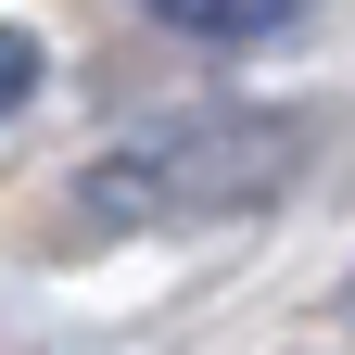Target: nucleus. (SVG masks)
<instances>
[{"instance_id": "3", "label": "nucleus", "mask_w": 355, "mask_h": 355, "mask_svg": "<svg viewBox=\"0 0 355 355\" xmlns=\"http://www.w3.org/2000/svg\"><path fill=\"white\" fill-rule=\"evenodd\" d=\"M26 89H38V38L0 26V114H26Z\"/></svg>"}, {"instance_id": "4", "label": "nucleus", "mask_w": 355, "mask_h": 355, "mask_svg": "<svg viewBox=\"0 0 355 355\" xmlns=\"http://www.w3.org/2000/svg\"><path fill=\"white\" fill-rule=\"evenodd\" d=\"M343 318H355V279H343Z\"/></svg>"}, {"instance_id": "1", "label": "nucleus", "mask_w": 355, "mask_h": 355, "mask_svg": "<svg viewBox=\"0 0 355 355\" xmlns=\"http://www.w3.org/2000/svg\"><path fill=\"white\" fill-rule=\"evenodd\" d=\"M304 178V114H266V102H165L140 114L127 140L76 178V203L102 229H191V216H241V203H279Z\"/></svg>"}, {"instance_id": "2", "label": "nucleus", "mask_w": 355, "mask_h": 355, "mask_svg": "<svg viewBox=\"0 0 355 355\" xmlns=\"http://www.w3.org/2000/svg\"><path fill=\"white\" fill-rule=\"evenodd\" d=\"M153 26H178V38H279L304 0H140Z\"/></svg>"}]
</instances>
